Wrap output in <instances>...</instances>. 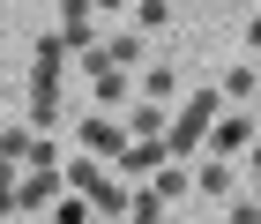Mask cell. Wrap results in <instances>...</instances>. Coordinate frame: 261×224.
Listing matches in <instances>:
<instances>
[{"instance_id":"obj_1","label":"cell","mask_w":261,"mask_h":224,"mask_svg":"<svg viewBox=\"0 0 261 224\" xmlns=\"http://www.w3.org/2000/svg\"><path fill=\"white\" fill-rule=\"evenodd\" d=\"M217 112H224V97H217V90H194L179 120H164V157L179 164V157H187L194 142H209V127H217Z\"/></svg>"},{"instance_id":"obj_2","label":"cell","mask_w":261,"mask_h":224,"mask_svg":"<svg viewBox=\"0 0 261 224\" xmlns=\"http://www.w3.org/2000/svg\"><path fill=\"white\" fill-rule=\"evenodd\" d=\"M209 157H224V164L254 157V120H246V112H217V127H209Z\"/></svg>"},{"instance_id":"obj_3","label":"cell","mask_w":261,"mask_h":224,"mask_svg":"<svg viewBox=\"0 0 261 224\" xmlns=\"http://www.w3.org/2000/svg\"><path fill=\"white\" fill-rule=\"evenodd\" d=\"M97 53H105L112 67H120L127 82H135L142 67H149V45H142V30H112V38H97Z\"/></svg>"},{"instance_id":"obj_4","label":"cell","mask_w":261,"mask_h":224,"mask_svg":"<svg viewBox=\"0 0 261 224\" xmlns=\"http://www.w3.org/2000/svg\"><path fill=\"white\" fill-rule=\"evenodd\" d=\"M53 38H60L67 53H97V8H60Z\"/></svg>"},{"instance_id":"obj_5","label":"cell","mask_w":261,"mask_h":224,"mask_svg":"<svg viewBox=\"0 0 261 224\" xmlns=\"http://www.w3.org/2000/svg\"><path fill=\"white\" fill-rule=\"evenodd\" d=\"M75 142L90 150V157H120V150H127V127H120V120H105V112H90V120L75 127Z\"/></svg>"},{"instance_id":"obj_6","label":"cell","mask_w":261,"mask_h":224,"mask_svg":"<svg viewBox=\"0 0 261 224\" xmlns=\"http://www.w3.org/2000/svg\"><path fill=\"white\" fill-rule=\"evenodd\" d=\"M60 172H30V180H22L15 187V217H38V209H53V202H60Z\"/></svg>"},{"instance_id":"obj_7","label":"cell","mask_w":261,"mask_h":224,"mask_svg":"<svg viewBox=\"0 0 261 224\" xmlns=\"http://www.w3.org/2000/svg\"><path fill=\"white\" fill-rule=\"evenodd\" d=\"M135 90H142V105H179V67H172V60H149L135 75Z\"/></svg>"},{"instance_id":"obj_8","label":"cell","mask_w":261,"mask_h":224,"mask_svg":"<svg viewBox=\"0 0 261 224\" xmlns=\"http://www.w3.org/2000/svg\"><path fill=\"white\" fill-rule=\"evenodd\" d=\"M112 164H120V180H157V164H172V157H164V142H127Z\"/></svg>"},{"instance_id":"obj_9","label":"cell","mask_w":261,"mask_h":224,"mask_svg":"<svg viewBox=\"0 0 261 224\" xmlns=\"http://www.w3.org/2000/svg\"><path fill=\"white\" fill-rule=\"evenodd\" d=\"M53 120H60V75H30V127L45 135Z\"/></svg>"},{"instance_id":"obj_10","label":"cell","mask_w":261,"mask_h":224,"mask_svg":"<svg viewBox=\"0 0 261 224\" xmlns=\"http://www.w3.org/2000/svg\"><path fill=\"white\" fill-rule=\"evenodd\" d=\"M254 90H261V75H254V67H246V60H231V67H224V82H217V97H224V112H246V97H254Z\"/></svg>"},{"instance_id":"obj_11","label":"cell","mask_w":261,"mask_h":224,"mask_svg":"<svg viewBox=\"0 0 261 224\" xmlns=\"http://www.w3.org/2000/svg\"><path fill=\"white\" fill-rule=\"evenodd\" d=\"M38 157V127L22 120V127H0V164H30Z\"/></svg>"},{"instance_id":"obj_12","label":"cell","mask_w":261,"mask_h":224,"mask_svg":"<svg viewBox=\"0 0 261 224\" xmlns=\"http://www.w3.org/2000/svg\"><path fill=\"white\" fill-rule=\"evenodd\" d=\"M149 194H157V202H187V194H194V172H187V164H157Z\"/></svg>"},{"instance_id":"obj_13","label":"cell","mask_w":261,"mask_h":224,"mask_svg":"<svg viewBox=\"0 0 261 224\" xmlns=\"http://www.w3.org/2000/svg\"><path fill=\"white\" fill-rule=\"evenodd\" d=\"M194 187H201V194H217V202H231V164H224V157H209V164L194 172Z\"/></svg>"},{"instance_id":"obj_14","label":"cell","mask_w":261,"mask_h":224,"mask_svg":"<svg viewBox=\"0 0 261 224\" xmlns=\"http://www.w3.org/2000/svg\"><path fill=\"white\" fill-rule=\"evenodd\" d=\"M127 224H172V217H164V202L142 187V194H127Z\"/></svg>"},{"instance_id":"obj_15","label":"cell","mask_w":261,"mask_h":224,"mask_svg":"<svg viewBox=\"0 0 261 224\" xmlns=\"http://www.w3.org/2000/svg\"><path fill=\"white\" fill-rule=\"evenodd\" d=\"M127 22H142V30H164V22H179V8H172V0H142Z\"/></svg>"},{"instance_id":"obj_16","label":"cell","mask_w":261,"mask_h":224,"mask_svg":"<svg viewBox=\"0 0 261 224\" xmlns=\"http://www.w3.org/2000/svg\"><path fill=\"white\" fill-rule=\"evenodd\" d=\"M239 38H246V53H261V8H246V15H239Z\"/></svg>"},{"instance_id":"obj_17","label":"cell","mask_w":261,"mask_h":224,"mask_svg":"<svg viewBox=\"0 0 261 224\" xmlns=\"http://www.w3.org/2000/svg\"><path fill=\"white\" fill-rule=\"evenodd\" d=\"M224 209H231V224H261V202H239V194H231Z\"/></svg>"},{"instance_id":"obj_18","label":"cell","mask_w":261,"mask_h":224,"mask_svg":"<svg viewBox=\"0 0 261 224\" xmlns=\"http://www.w3.org/2000/svg\"><path fill=\"white\" fill-rule=\"evenodd\" d=\"M254 187H261V150H254Z\"/></svg>"},{"instance_id":"obj_19","label":"cell","mask_w":261,"mask_h":224,"mask_svg":"<svg viewBox=\"0 0 261 224\" xmlns=\"http://www.w3.org/2000/svg\"><path fill=\"white\" fill-rule=\"evenodd\" d=\"M8 224H38V217H8Z\"/></svg>"},{"instance_id":"obj_20","label":"cell","mask_w":261,"mask_h":224,"mask_svg":"<svg viewBox=\"0 0 261 224\" xmlns=\"http://www.w3.org/2000/svg\"><path fill=\"white\" fill-rule=\"evenodd\" d=\"M254 150H261V127H254Z\"/></svg>"},{"instance_id":"obj_21","label":"cell","mask_w":261,"mask_h":224,"mask_svg":"<svg viewBox=\"0 0 261 224\" xmlns=\"http://www.w3.org/2000/svg\"><path fill=\"white\" fill-rule=\"evenodd\" d=\"M0 105H8V90H0Z\"/></svg>"}]
</instances>
